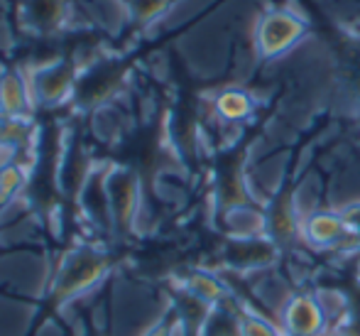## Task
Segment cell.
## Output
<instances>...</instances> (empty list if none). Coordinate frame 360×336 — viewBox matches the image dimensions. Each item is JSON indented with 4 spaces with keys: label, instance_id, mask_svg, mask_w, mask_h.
<instances>
[{
    "label": "cell",
    "instance_id": "cell-1",
    "mask_svg": "<svg viewBox=\"0 0 360 336\" xmlns=\"http://www.w3.org/2000/svg\"><path fill=\"white\" fill-rule=\"evenodd\" d=\"M302 32H304V25L292 13L275 10V13L262 15L255 32L257 54L260 57H277V54L287 52L302 37Z\"/></svg>",
    "mask_w": 360,
    "mask_h": 336
},
{
    "label": "cell",
    "instance_id": "cell-2",
    "mask_svg": "<svg viewBox=\"0 0 360 336\" xmlns=\"http://www.w3.org/2000/svg\"><path fill=\"white\" fill-rule=\"evenodd\" d=\"M326 314L319 299L294 297L285 309V327L289 336H323L326 332Z\"/></svg>",
    "mask_w": 360,
    "mask_h": 336
},
{
    "label": "cell",
    "instance_id": "cell-3",
    "mask_svg": "<svg viewBox=\"0 0 360 336\" xmlns=\"http://www.w3.org/2000/svg\"><path fill=\"white\" fill-rule=\"evenodd\" d=\"M27 101H30L27 84L18 74L8 71V74L0 76V113L8 116V118H18L27 108Z\"/></svg>",
    "mask_w": 360,
    "mask_h": 336
},
{
    "label": "cell",
    "instance_id": "cell-4",
    "mask_svg": "<svg viewBox=\"0 0 360 336\" xmlns=\"http://www.w3.org/2000/svg\"><path fill=\"white\" fill-rule=\"evenodd\" d=\"M304 233L309 236V241L319 243V246H328L336 243L346 233V221L336 213H311L304 221Z\"/></svg>",
    "mask_w": 360,
    "mask_h": 336
},
{
    "label": "cell",
    "instance_id": "cell-5",
    "mask_svg": "<svg viewBox=\"0 0 360 336\" xmlns=\"http://www.w3.org/2000/svg\"><path fill=\"white\" fill-rule=\"evenodd\" d=\"M72 89V69L67 67H49L39 71L37 76V94L44 101H59Z\"/></svg>",
    "mask_w": 360,
    "mask_h": 336
},
{
    "label": "cell",
    "instance_id": "cell-6",
    "mask_svg": "<svg viewBox=\"0 0 360 336\" xmlns=\"http://www.w3.org/2000/svg\"><path fill=\"white\" fill-rule=\"evenodd\" d=\"M216 111L221 118L226 120H243L250 116L252 111V101L245 91H238V89H228L218 96L216 101Z\"/></svg>",
    "mask_w": 360,
    "mask_h": 336
},
{
    "label": "cell",
    "instance_id": "cell-7",
    "mask_svg": "<svg viewBox=\"0 0 360 336\" xmlns=\"http://www.w3.org/2000/svg\"><path fill=\"white\" fill-rule=\"evenodd\" d=\"M20 185H22V172H20V167H15V165L3 167V170H0V204L8 201L10 197L20 189Z\"/></svg>",
    "mask_w": 360,
    "mask_h": 336
},
{
    "label": "cell",
    "instance_id": "cell-8",
    "mask_svg": "<svg viewBox=\"0 0 360 336\" xmlns=\"http://www.w3.org/2000/svg\"><path fill=\"white\" fill-rule=\"evenodd\" d=\"M189 290L199 299H206V302H214L218 294H221V285L214 278H209V275H194L189 280Z\"/></svg>",
    "mask_w": 360,
    "mask_h": 336
},
{
    "label": "cell",
    "instance_id": "cell-9",
    "mask_svg": "<svg viewBox=\"0 0 360 336\" xmlns=\"http://www.w3.org/2000/svg\"><path fill=\"white\" fill-rule=\"evenodd\" d=\"M240 332L243 336H280L265 319H257V317H245L240 324Z\"/></svg>",
    "mask_w": 360,
    "mask_h": 336
},
{
    "label": "cell",
    "instance_id": "cell-10",
    "mask_svg": "<svg viewBox=\"0 0 360 336\" xmlns=\"http://www.w3.org/2000/svg\"><path fill=\"white\" fill-rule=\"evenodd\" d=\"M145 336H172V329L167 327V324H157V327H152Z\"/></svg>",
    "mask_w": 360,
    "mask_h": 336
}]
</instances>
